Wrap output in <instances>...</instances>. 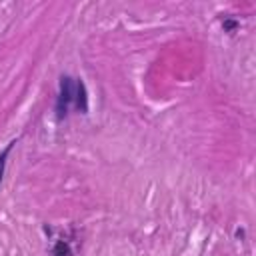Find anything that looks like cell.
I'll list each match as a JSON object with an SVG mask.
<instances>
[{"label":"cell","mask_w":256,"mask_h":256,"mask_svg":"<svg viewBox=\"0 0 256 256\" xmlns=\"http://www.w3.org/2000/svg\"><path fill=\"white\" fill-rule=\"evenodd\" d=\"M54 112L58 120H64L70 114H88V90L82 78L70 74L60 76Z\"/></svg>","instance_id":"6da1fadb"},{"label":"cell","mask_w":256,"mask_h":256,"mask_svg":"<svg viewBox=\"0 0 256 256\" xmlns=\"http://www.w3.org/2000/svg\"><path fill=\"white\" fill-rule=\"evenodd\" d=\"M80 250H82V240L78 236V230L68 228L52 238L48 254L50 256H78Z\"/></svg>","instance_id":"7a4b0ae2"},{"label":"cell","mask_w":256,"mask_h":256,"mask_svg":"<svg viewBox=\"0 0 256 256\" xmlns=\"http://www.w3.org/2000/svg\"><path fill=\"white\" fill-rule=\"evenodd\" d=\"M18 144V140L14 138V140H10L8 144H6V148L0 152V184H2V178H4V170H6V160H8V156H10V152H12V148Z\"/></svg>","instance_id":"3957f363"}]
</instances>
